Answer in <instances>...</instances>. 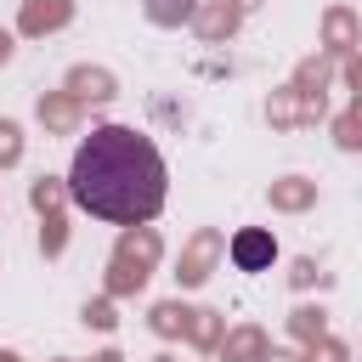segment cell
I'll list each match as a JSON object with an SVG mask.
<instances>
[{"instance_id": "cell-1", "label": "cell", "mask_w": 362, "mask_h": 362, "mask_svg": "<svg viewBox=\"0 0 362 362\" xmlns=\"http://www.w3.org/2000/svg\"><path fill=\"white\" fill-rule=\"evenodd\" d=\"M68 198L113 226H136L153 221L170 198V170L153 147V136L130 130V124H102L74 147L68 164Z\"/></svg>"}, {"instance_id": "cell-2", "label": "cell", "mask_w": 362, "mask_h": 362, "mask_svg": "<svg viewBox=\"0 0 362 362\" xmlns=\"http://www.w3.org/2000/svg\"><path fill=\"white\" fill-rule=\"evenodd\" d=\"M272 260H277V238H272V232L249 226V232L232 238V266H238V272H266Z\"/></svg>"}]
</instances>
